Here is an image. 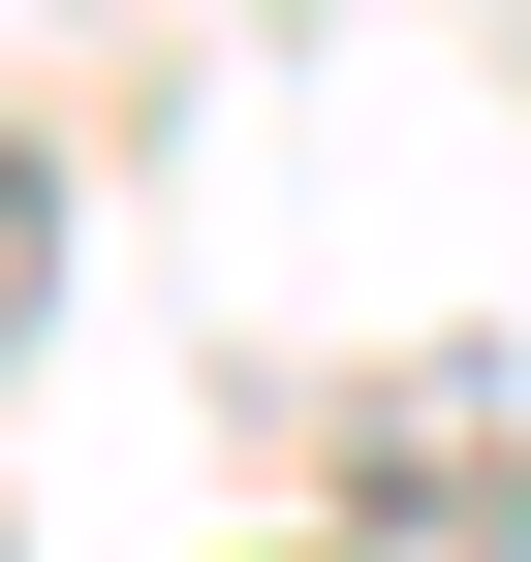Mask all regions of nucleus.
Returning a JSON list of instances; mask_svg holds the SVG:
<instances>
[{"mask_svg":"<svg viewBox=\"0 0 531 562\" xmlns=\"http://www.w3.org/2000/svg\"><path fill=\"white\" fill-rule=\"evenodd\" d=\"M32 313H63V188L0 157V344H32Z\"/></svg>","mask_w":531,"mask_h":562,"instance_id":"nucleus-1","label":"nucleus"}]
</instances>
